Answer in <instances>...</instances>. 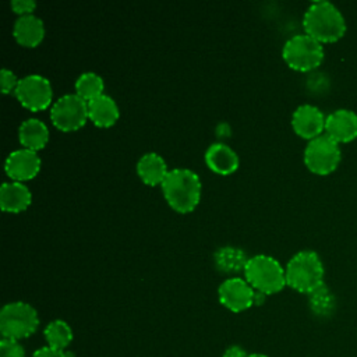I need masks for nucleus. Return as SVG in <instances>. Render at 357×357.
Instances as JSON below:
<instances>
[{
	"label": "nucleus",
	"mask_w": 357,
	"mask_h": 357,
	"mask_svg": "<svg viewBox=\"0 0 357 357\" xmlns=\"http://www.w3.org/2000/svg\"><path fill=\"white\" fill-rule=\"evenodd\" d=\"M75 93L89 102L91 99L103 93L105 82L103 78L95 71H85L75 79Z\"/></svg>",
	"instance_id": "23"
},
{
	"label": "nucleus",
	"mask_w": 357,
	"mask_h": 357,
	"mask_svg": "<svg viewBox=\"0 0 357 357\" xmlns=\"http://www.w3.org/2000/svg\"><path fill=\"white\" fill-rule=\"evenodd\" d=\"M17 99L26 109L36 112L47 107L53 98L50 81L40 74H28L18 81L14 91Z\"/></svg>",
	"instance_id": "9"
},
{
	"label": "nucleus",
	"mask_w": 357,
	"mask_h": 357,
	"mask_svg": "<svg viewBox=\"0 0 357 357\" xmlns=\"http://www.w3.org/2000/svg\"><path fill=\"white\" fill-rule=\"evenodd\" d=\"M208 167L219 174L233 173L238 167L237 152L225 142H213L205 151Z\"/></svg>",
	"instance_id": "14"
},
{
	"label": "nucleus",
	"mask_w": 357,
	"mask_h": 357,
	"mask_svg": "<svg viewBox=\"0 0 357 357\" xmlns=\"http://www.w3.org/2000/svg\"><path fill=\"white\" fill-rule=\"evenodd\" d=\"M248 258L250 257H247L245 251H243L238 247H233V245L219 247L213 254V261H215L216 268L219 271L227 272V273L244 271Z\"/></svg>",
	"instance_id": "20"
},
{
	"label": "nucleus",
	"mask_w": 357,
	"mask_h": 357,
	"mask_svg": "<svg viewBox=\"0 0 357 357\" xmlns=\"http://www.w3.org/2000/svg\"><path fill=\"white\" fill-rule=\"evenodd\" d=\"M286 283L291 289L310 294L324 283V264L319 255L311 250L296 252L284 266Z\"/></svg>",
	"instance_id": "3"
},
{
	"label": "nucleus",
	"mask_w": 357,
	"mask_h": 357,
	"mask_svg": "<svg viewBox=\"0 0 357 357\" xmlns=\"http://www.w3.org/2000/svg\"><path fill=\"white\" fill-rule=\"evenodd\" d=\"M18 139L24 148L38 151L47 144L49 128L40 119H25L18 127Z\"/></svg>",
	"instance_id": "19"
},
{
	"label": "nucleus",
	"mask_w": 357,
	"mask_h": 357,
	"mask_svg": "<svg viewBox=\"0 0 357 357\" xmlns=\"http://www.w3.org/2000/svg\"><path fill=\"white\" fill-rule=\"evenodd\" d=\"M13 35L22 46H36L45 36V24L33 13L20 15L13 25Z\"/></svg>",
	"instance_id": "15"
},
{
	"label": "nucleus",
	"mask_w": 357,
	"mask_h": 357,
	"mask_svg": "<svg viewBox=\"0 0 357 357\" xmlns=\"http://www.w3.org/2000/svg\"><path fill=\"white\" fill-rule=\"evenodd\" d=\"M45 337L47 340V346L64 351V349L73 340V331L70 325L63 319H53L45 328Z\"/></svg>",
	"instance_id": "22"
},
{
	"label": "nucleus",
	"mask_w": 357,
	"mask_h": 357,
	"mask_svg": "<svg viewBox=\"0 0 357 357\" xmlns=\"http://www.w3.org/2000/svg\"><path fill=\"white\" fill-rule=\"evenodd\" d=\"M11 8L14 13L18 15H25V14H32L33 10L36 8V3L33 0H13L10 3Z\"/></svg>",
	"instance_id": "26"
},
{
	"label": "nucleus",
	"mask_w": 357,
	"mask_h": 357,
	"mask_svg": "<svg viewBox=\"0 0 357 357\" xmlns=\"http://www.w3.org/2000/svg\"><path fill=\"white\" fill-rule=\"evenodd\" d=\"M169 169L165 159L156 152H145L137 162V173L145 184H162Z\"/></svg>",
	"instance_id": "18"
},
{
	"label": "nucleus",
	"mask_w": 357,
	"mask_h": 357,
	"mask_svg": "<svg viewBox=\"0 0 357 357\" xmlns=\"http://www.w3.org/2000/svg\"><path fill=\"white\" fill-rule=\"evenodd\" d=\"M39 325L36 310L25 301H13L0 311V332L4 339L20 340L31 336Z\"/></svg>",
	"instance_id": "6"
},
{
	"label": "nucleus",
	"mask_w": 357,
	"mask_h": 357,
	"mask_svg": "<svg viewBox=\"0 0 357 357\" xmlns=\"http://www.w3.org/2000/svg\"><path fill=\"white\" fill-rule=\"evenodd\" d=\"M40 169V158L36 151L20 148L8 153L4 162V170L11 180L26 181L33 178Z\"/></svg>",
	"instance_id": "12"
},
{
	"label": "nucleus",
	"mask_w": 357,
	"mask_h": 357,
	"mask_svg": "<svg viewBox=\"0 0 357 357\" xmlns=\"http://www.w3.org/2000/svg\"><path fill=\"white\" fill-rule=\"evenodd\" d=\"M50 119L63 131L78 130L88 119V102L75 92L64 93L53 103Z\"/></svg>",
	"instance_id": "8"
},
{
	"label": "nucleus",
	"mask_w": 357,
	"mask_h": 357,
	"mask_svg": "<svg viewBox=\"0 0 357 357\" xmlns=\"http://www.w3.org/2000/svg\"><path fill=\"white\" fill-rule=\"evenodd\" d=\"M243 272L244 279L252 289L266 296L280 291L287 284L284 268L275 257L268 254L250 257Z\"/></svg>",
	"instance_id": "4"
},
{
	"label": "nucleus",
	"mask_w": 357,
	"mask_h": 357,
	"mask_svg": "<svg viewBox=\"0 0 357 357\" xmlns=\"http://www.w3.org/2000/svg\"><path fill=\"white\" fill-rule=\"evenodd\" d=\"M305 33L321 43H332L346 33V20L342 11L331 1H312L303 15Z\"/></svg>",
	"instance_id": "1"
},
{
	"label": "nucleus",
	"mask_w": 357,
	"mask_h": 357,
	"mask_svg": "<svg viewBox=\"0 0 357 357\" xmlns=\"http://www.w3.org/2000/svg\"><path fill=\"white\" fill-rule=\"evenodd\" d=\"M119 106L116 100L107 95L102 93L88 102V119L99 127H110L119 119Z\"/></svg>",
	"instance_id": "17"
},
{
	"label": "nucleus",
	"mask_w": 357,
	"mask_h": 357,
	"mask_svg": "<svg viewBox=\"0 0 357 357\" xmlns=\"http://www.w3.org/2000/svg\"><path fill=\"white\" fill-rule=\"evenodd\" d=\"M0 357H25V350L18 340L3 337L0 342Z\"/></svg>",
	"instance_id": "24"
},
{
	"label": "nucleus",
	"mask_w": 357,
	"mask_h": 357,
	"mask_svg": "<svg viewBox=\"0 0 357 357\" xmlns=\"http://www.w3.org/2000/svg\"><path fill=\"white\" fill-rule=\"evenodd\" d=\"M325 134L339 145L357 138V113L350 109H336L326 116Z\"/></svg>",
	"instance_id": "13"
},
{
	"label": "nucleus",
	"mask_w": 357,
	"mask_h": 357,
	"mask_svg": "<svg viewBox=\"0 0 357 357\" xmlns=\"http://www.w3.org/2000/svg\"><path fill=\"white\" fill-rule=\"evenodd\" d=\"M18 81L20 79L17 78V75L11 70H8L6 67L1 68V71H0V84H1V92L3 93L14 92L17 85H18Z\"/></svg>",
	"instance_id": "25"
},
{
	"label": "nucleus",
	"mask_w": 357,
	"mask_h": 357,
	"mask_svg": "<svg viewBox=\"0 0 357 357\" xmlns=\"http://www.w3.org/2000/svg\"><path fill=\"white\" fill-rule=\"evenodd\" d=\"M219 301L233 312H240L254 304L255 290L243 278L230 276L225 279L218 289Z\"/></svg>",
	"instance_id": "10"
},
{
	"label": "nucleus",
	"mask_w": 357,
	"mask_h": 357,
	"mask_svg": "<svg viewBox=\"0 0 357 357\" xmlns=\"http://www.w3.org/2000/svg\"><path fill=\"white\" fill-rule=\"evenodd\" d=\"M247 357H268L265 354H261V353H252V354H248Z\"/></svg>",
	"instance_id": "29"
},
{
	"label": "nucleus",
	"mask_w": 357,
	"mask_h": 357,
	"mask_svg": "<svg viewBox=\"0 0 357 357\" xmlns=\"http://www.w3.org/2000/svg\"><path fill=\"white\" fill-rule=\"evenodd\" d=\"M32 357H67L64 351L61 350H56L50 346H45V347H40L38 349Z\"/></svg>",
	"instance_id": "27"
},
{
	"label": "nucleus",
	"mask_w": 357,
	"mask_h": 357,
	"mask_svg": "<svg viewBox=\"0 0 357 357\" xmlns=\"http://www.w3.org/2000/svg\"><path fill=\"white\" fill-rule=\"evenodd\" d=\"M32 194L21 181H4L0 187V206L6 212H21L29 206Z\"/></svg>",
	"instance_id": "16"
},
{
	"label": "nucleus",
	"mask_w": 357,
	"mask_h": 357,
	"mask_svg": "<svg viewBox=\"0 0 357 357\" xmlns=\"http://www.w3.org/2000/svg\"><path fill=\"white\" fill-rule=\"evenodd\" d=\"M247 351L240 347V346H230L229 349H226L223 357H247Z\"/></svg>",
	"instance_id": "28"
},
{
	"label": "nucleus",
	"mask_w": 357,
	"mask_h": 357,
	"mask_svg": "<svg viewBox=\"0 0 357 357\" xmlns=\"http://www.w3.org/2000/svg\"><path fill=\"white\" fill-rule=\"evenodd\" d=\"M340 159V145L326 134L310 139L304 148V163L315 174L325 176L332 173L339 166Z\"/></svg>",
	"instance_id": "7"
},
{
	"label": "nucleus",
	"mask_w": 357,
	"mask_h": 357,
	"mask_svg": "<svg viewBox=\"0 0 357 357\" xmlns=\"http://www.w3.org/2000/svg\"><path fill=\"white\" fill-rule=\"evenodd\" d=\"M308 305L317 317H331L336 308V297L331 289L322 283L308 294Z\"/></svg>",
	"instance_id": "21"
},
{
	"label": "nucleus",
	"mask_w": 357,
	"mask_h": 357,
	"mask_svg": "<svg viewBox=\"0 0 357 357\" xmlns=\"http://www.w3.org/2000/svg\"><path fill=\"white\" fill-rule=\"evenodd\" d=\"M282 56L290 68L310 71L324 61L325 50L319 40L304 32L296 33L284 42Z\"/></svg>",
	"instance_id": "5"
},
{
	"label": "nucleus",
	"mask_w": 357,
	"mask_h": 357,
	"mask_svg": "<svg viewBox=\"0 0 357 357\" xmlns=\"http://www.w3.org/2000/svg\"><path fill=\"white\" fill-rule=\"evenodd\" d=\"M160 185L166 201L177 212H190L199 202L201 180L187 167L170 169Z\"/></svg>",
	"instance_id": "2"
},
{
	"label": "nucleus",
	"mask_w": 357,
	"mask_h": 357,
	"mask_svg": "<svg viewBox=\"0 0 357 357\" xmlns=\"http://www.w3.org/2000/svg\"><path fill=\"white\" fill-rule=\"evenodd\" d=\"M326 117L319 107L303 103L296 107L291 114V127L297 135L305 139H314L325 131Z\"/></svg>",
	"instance_id": "11"
}]
</instances>
